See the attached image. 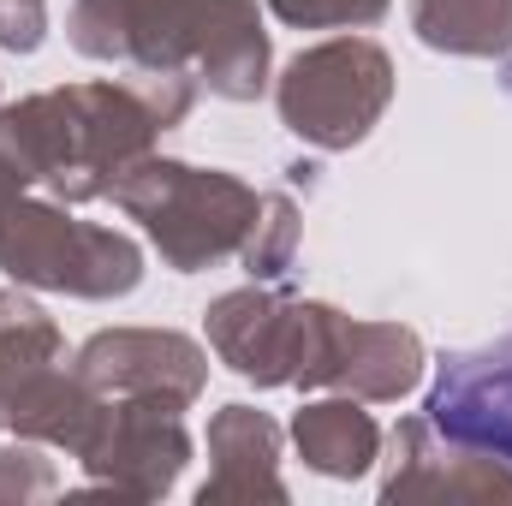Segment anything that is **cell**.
Returning <instances> with one entry per match:
<instances>
[{
    "instance_id": "1",
    "label": "cell",
    "mask_w": 512,
    "mask_h": 506,
    "mask_svg": "<svg viewBox=\"0 0 512 506\" xmlns=\"http://www.w3.org/2000/svg\"><path fill=\"white\" fill-rule=\"evenodd\" d=\"M429 423L435 435L512 465V334L483 352L441 358V376L429 387Z\"/></svg>"
}]
</instances>
